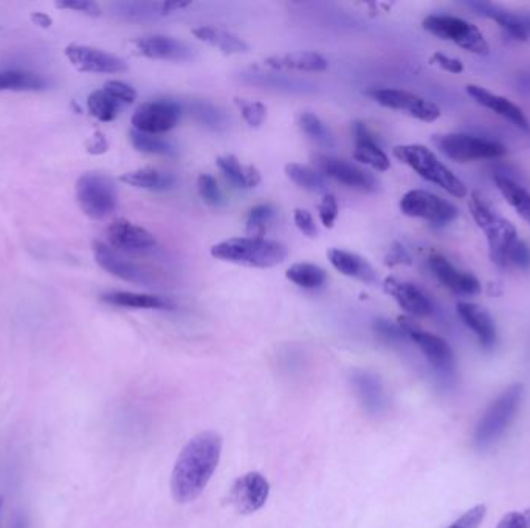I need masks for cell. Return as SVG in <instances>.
Returning a JSON list of instances; mask_svg holds the SVG:
<instances>
[{"instance_id":"obj_26","label":"cell","mask_w":530,"mask_h":528,"mask_svg":"<svg viewBox=\"0 0 530 528\" xmlns=\"http://www.w3.org/2000/svg\"><path fill=\"white\" fill-rule=\"evenodd\" d=\"M265 66L279 72H324L329 67V62L320 53L315 52H290L284 55L270 56L265 59Z\"/></svg>"},{"instance_id":"obj_41","label":"cell","mask_w":530,"mask_h":528,"mask_svg":"<svg viewBox=\"0 0 530 528\" xmlns=\"http://www.w3.org/2000/svg\"><path fill=\"white\" fill-rule=\"evenodd\" d=\"M197 189H199L200 197L207 205L221 206L224 203V196H222L221 189L217 186L213 175H200L199 180H197Z\"/></svg>"},{"instance_id":"obj_20","label":"cell","mask_w":530,"mask_h":528,"mask_svg":"<svg viewBox=\"0 0 530 528\" xmlns=\"http://www.w3.org/2000/svg\"><path fill=\"white\" fill-rule=\"evenodd\" d=\"M428 264L438 281L456 295L473 296L481 292V282L472 273L459 270L442 254H431Z\"/></svg>"},{"instance_id":"obj_50","label":"cell","mask_w":530,"mask_h":528,"mask_svg":"<svg viewBox=\"0 0 530 528\" xmlns=\"http://www.w3.org/2000/svg\"><path fill=\"white\" fill-rule=\"evenodd\" d=\"M374 329L386 341H402L407 338V333L403 332L402 327L389 323L386 319H377Z\"/></svg>"},{"instance_id":"obj_37","label":"cell","mask_w":530,"mask_h":528,"mask_svg":"<svg viewBox=\"0 0 530 528\" xmlns=\"http://www.w3.org/2000/svg\"><path fill=\"white\" fill-rule=\"evenodd\" d=\"M286 276L290 282L303 288L321 287L327 279V273L323 268L315 264H307V262L292 265L287 270Z\"/></svg>"},{"instance_id":"obj_40","label":"cell","mask_w":530,"mask_h":528,"mask_svg":"<svg viewBox=\"0 0 530 528\" xmlns=\"http://www.w3.org/2000/svg\"><path fill=\"white\" fill-rule=\"evenodd\" d=\"M191 112H193L197 121H200L204 126L210 127L213 131H221V129L227 127V117H225L224 112H221L217 107L211 106V104H191Z\"/></svg>"},{"instance_id":"obj_18","label":"cell","mask_w":530,"mask_h":528,"mask_svg":"<svg viewBox=\"0 0 530 528\" xmlns=\"http://www.w3.org/2000/svg\"><path fill=\"white\" fill-rule=\"evenodd\" d=\"M467 7L472 8L484 18L495 21L510 38L530 42V13H518V11L507 10L500 5L482 2V0L469 2Z\"/></svg>"},{"instance_id":"obj_52","label":"cell","mask_w":530,"mask_h":528,"mask_svg":"<svg viewBox=\"0 0 530 528\" xmlns=\"http://www.w3.org/2000/svg\"><path fill=\"white\" fill-rule=\"evenodd\" d=\"M385 262L389 267H394V265H411L413 264V259H411V254L408 253L407 248L403 247L400 242H394L389 248Z\"/></svg>"},{"instance_id":"obj_30","label":"cell","mask_w":530,"mask_h":528,"mask_svg":"<svg viewBox=\"0 0 530 528\" xmlns=\"http://www.w3.org/2000/svg\"><path fill=\"white\" fill-rule=\"evenodd\" d=\"M193 35L200 41L207 42L211 47L219 48L225 55H241L248 52L247 42L224 28L197 27L194 28Z\"/></svg>"},{"instance_id":"obj_36","label":"cell","mask_w":530,"mask_h":528,"mask_svg":"<svg viewBox=\"0 0 530 528\" xmlns=\"http://www.w3.org/2000/svg\"><path fill=\"white\" fill-rule=\"evenodd\" d=\"M87 109L93 118L103 123L114 121L120 114L121 104L103 89L95 90L87 98Z\"/></svg>"},{"instance_id":"obj_5","label":"cell","mask_w":530,"mask_h":528,"mask_svg":"<svg viewBox=\"0 0 530 528\" xmlns=\"http://www.w3.org/2000/svg\"><path fill=\"white\" fill-rule=\"evenodd\" d=\"M394 157L405 163V165L410 166L422 179L441 186L453 197L464 199L469 194L467 186L430 149L425 148L422 144L396 146L394 148Z\"/></svg>"},{"instance_id":"obj_4","label":"cell","mask_w":530,"mask_h":528,"mask_svg":"<svg viewBox=\"0 0 530 528\" xmlns=\"http://www.w3.org/2000/svg\"><path fill=\"white\" fill-rule=\"evenodd\" d=\"M523 392V384H512L487 408L476 426L473 437V443L478 450H487L506 434L517 417L523 402Z\"/></svg>"},{"instance_id":"obj_6","label":"cell","mask_w":530,"mask_h":528,"mask_svg":"<svg viewBox=\"0 0 530 528\" xmlns=\"http://www.w3.org/2000/svg\"><path fill=\"white\" fill-rule=\"evenodd\" d=\"M76 199L87 217L103 220L117 210V186L106 174L86 172L76 182Z\"/></svg>"},{"instance_id":"obj_21","label":"cell","mask_w":530,"mask_h":528,"mask_svg":"<svg viewBox=\"0 0 530 528\" xmlns=\"http://www.w3.org/2000/svg\"><path fill=\"white\" fill-rule=\"evenodd\" d=\"M467 93L472 96L475 103H478L479 106L492 110L493 114L500 115L504 120L515 124L521 131L530 132L529 120H527L523 110L517 104L507 100L504 96L489 92L484 87L476 86V84L467 86Z\"/></svg>"},{"instance_id":"obj_13","label":"cell","mask_w":530,"mask_h":528,"mask_svg":"<svg viewBox=\"0 0 530 528\" xmlns=\"http://www.w3.org/2000/svg\"><path fill=\"white\" fill-rule=\"evenodd\" d=\"M369 95L388 109L399 110L403 114L410 115L416 120L433 123L441 118V109L433 101L425 100L422 96L414 95L407 90L400 89H377L369 92Z\"/></svg>"},{"instance_id":"obj_15","label":"cell","mask_w":530,"mask_h":528,"mask_svg":"<svg viewBox=\"0 0 530 528\" xmlns=\"http://www.w3.org/2000/svg\"><path fill=\"white\" fill-rule=\"evenodd\" d=\"M66 56L70 64L83 73H121L128 70V64L120 56L89 45H67Z\"/></svg>"},{"instance_id":"obj_28","label":"cell","mask_w":530,"mask_h":528,"mask_svg":"<svg viewBox=\"0 0 530 528\" xmlns=\"http://www.w3.org/2000/svg\"><path fill=\"white\" fill-rule=\"evenodd\" d=\"M101 301L109 306L126 309L173 310L174 302L162 296L146 295L134 292H109L101 296Z\"/></svg>"},{"instance_id":"obj_34","label":"cell","mask_w":530,"mask_h":528,"mask_svg":"<svg viewBox=\"0 0 530 528\" xmlns=\"http://www.w3.org/2000/svg\"><path fill=\"white\" fill-rule=\"evenodd\" d=\"M286 175L295 185L310 192L326 194L327 189H329V185H327L326 179H324V175L321 172L310 168V166L301 165V163H290V165H287Z\"/></svg>"},{"instance_id":"obj_31","label":"cell","mask_w":530,"mask_h":528,"mask_svg":"<svg viewBox=\"0 0 530 528\" xmlns=\"http://www.w3.org/2000/svg\"><path fill=\"white\" fill-rule=\"evenodd\" d=\"M120 180L126 185L138 189H148V191H168V189L174 188L177 183L176 175L152 168L126 172V174L121 175Z\"/></svg>"},{"instance_id":"obj_33","label":"cell","mask_w":530,"mask_h":528,"mask_svg":"<svg viewBox=\"0 0 530 528\" xmlns=\"http://www.w3.org/2000/svg\"><path fill=\"white\" fill-rule=\"evenodd\" d=\"M49 89L47 79L33 72L0 73V92H42Z\"/></svg>"},{"instance_id":"obj_35","label":"cell","mask_w":530,"mask_h":528,"mask_svg":"<svg viewBox=\"0 0 530 528\" xmlns=\"http://www.w3.org/2000/svg\"><path fill=\"white\" fill-rule=\"evenodd\" d=\"M131 143L138 152L149 155H162V157H176L177 148L171 141L163 140V138L155 137L151 134H143V132L131 131Z\"/></svg>"},{"instance_id":"obj_14","label":"cell","mask_w":530,"mask_h":528,"mask_svg":"<svg viewBox=\"0 0 530 528\" xmlns=\"http://www.w3.org/2000/svg\"><path fill=\"white\" fill-rule=\"evenodd\" d=\"M269 494V480L265 479L261 473L253 471V473L244 474V476L236 479L228 499L238 513L252 515L264 507L265 502L269 499Z\"/></svg>"},{"instance_id":"obj_24","label":"cell","mask_w":530,"mask_h":528,"mask_svg":"<svg viewBox=\"0 0 530 528\" xmlns=\"http://www.w3.org/2000/svg\"><path fill=\"white\" fill-rule=\"evenodd\" d=\"M352 386H354L358 402L368 414L377 415L385 411L388 398H386L382 381L376 375L366 371L355 372L352 375Z\"/></svg>"},{"instance_id":"obj_42","label":"cell","mask_w":530,"mask_h":528,"mask_svg":"<svg viewBox=\"0 0 530 528\" xmlns=\"http://www.w3.org/2000/svg\"><path fill=\"white\" fill-rule=\"evenodd\" d=\"M236 104L241 109L242 117L247 121L248 126L258 129L264 124L265 117H267V107L264 104L259 101L245 100H236Z\"/></svg>"},{"instance_id":"obj_9","label":"cell","mask_w":530,"mask_h":528,"mask_svg":"<svg viewBox=\"0 0 530 528\" xmlns=\"http://www.w3.org/2000/svg\"><path fill=\"white\" fill-rule=\"evenodd\" d=\"M399 326L402 327L403 332L407 333L408 338H411L419 346V349L424 352L428 363L431 364L434 372L442 380L455 378V355H453L450 344L444 338L425 332V330L414 324L413 319L407 318V316L399 318Z\"/></svg>"},{"instance_id":"obj_16","label":"cell","mask_w":530,"mask_h":528,"mask_svg":"<svg viewBox=\"0 0 530 528\" xmlns=\"http://www.w3.org/2000/svg\"><path fill=\"white\" fill-rule=\"evenodd\" d=\"M137 55L160 61L186 62L196 58V50L171 36L152 35L132 41Z\"/></svg>"},{"instance_id":"obj_48","label":"cell","mask_w":530,"mask_h":528,"mask_svg":"<svg viewBox=\"0 0 530 528\" xmlns=\"http://www.w3.org/2000/svg\"><path fill=\"white\" fill-rule=\"evenodd\" d=\"M495 528H530V508L507 513Z\"/></svg>"},{"instance_id":"obj_7","label":"cell","mask_w":530,"mask_h":528,"mask_svg":"<svg viewBox=\"0 0 530 528\" xmlns=\"http://www.w3.org/2000/svg\"><path fill=\"white\" fill-rule=\"evenodd\" d=\"M425 30L431 35L438 36L442 41H450L458 47L464 48L465 52L475 55L486 56L490 53V45L476 25L464 21L455 16H444V14H431L422 22Z\"/></svg>"},{"instance_id":"obj_19","label":"cell","mask_w":530,"mask_h":528,"mask_svg":"<svg viewBox=\"0 0 530 528\" xmlns=\"http://www.w3.org/2000/svg\"><path fill=\"white\" fill-rule=\"evenodd\" d=\"M106 234L109 247L123 253H142L151 250L157 244L148 230L138 227L129 220H115L111 227L107 228Z\"/></svg>"},{"instance_id":"obj_38","label":"cell","mask_w":530,"mask_h":528,"mask_svg":"<svg viewBox=\"0 0 530 528\" xmlns=\"http://www.w3.org/2000/svg\"><path fill=\"white\" fill-rule=\"evenodd\" d=\"M300 127L301 131L321 148H335L334 135H332L331 129L317 115L304 112L300 117Z\"/></svg>"},{"instance_id":"obj_45","label":"cell","mask_w":530,"mask_h":528,"mask_svg":"<svg viewBox=\"0 0 530 528\" xmlns=\"http://www.w3.org/2000/svg\"><path fill=\"white\" fill-rule=\"evenodd\" d=\"M55 7L59 10L80 11L90 18H100L101 16L100 5L90 2V0H64V2H56Z\"/></svg>"},{"instance_id":"obj_27","label":"cell","mask_w":530,"mask_h":528,"mask_svg":"<svg viewBox=\"0 0 530 528\" xmlns=\"http://www.w3.org/2000/svg\"><path fill=\"white\" fill-rule=\"evenodd\" d=\"M327 258L334 265L335 270L340 271L341 275L358 279V281L366 282V284H377L379 281L376 270L358 254L340 250V248H332V250L327 251Z\"/></svg>"},{"instance_id":"obj_44","label":"cell","mask_w":530,"mask_h":528,"mask_svg":"<svg viewBox=\"0 0 530 528\" xmlns=\"http://www.w3.org/2000/svg\"><path fill=\"white\" fill-rule=\"evenodd\" d=\"M486 513V505H476V507L470 508L469 511H465L461 518L456 519L447 528H478L484 518H486Z\"/></svg>"},{"instance_id":"obj_54","label":"cell","mask_w":530,"mask_h":528,"mask_svg":"<svg viewBox=\"0 0 530 528\" xmlns=\"http://www.w3.org/2000/svg\"><path fill=\"white\" fill-rule=\"evenodd\" d=\"M31 21L33 24L38 25V27L49 28L52 27L53 21L50 16L44 13H33L31 14Z\"/></svg>"},{"instance_id":"obj_25","label":"cell","mask_w":530,"mask_h":528,"mask_svg":"<svg viewBox=\"0 0 530 528\" xmlns=\"http://www.w3.org/2000/svg\"><path fill=\"white\" fill-rule=\"evenodd\" d=\"M355 149L354 158L357 162L365 163L377 171H388L391 168L388 155L377 144L374 135L362 121L354 123Z\"/></svg>"},{"instance_id":"obj_49","label":"cell","mask_w":530,"mask_h":528,"mask_svg":"<svg viewBox=\"0 0 530 528\" xmlns=\"http://www.w3.org/2000/svg\"><path fill=\"white\" fill-rule=\"evenodd\" d=\"M510 267H517L520 270H529L530 268V247L524 240H518L517 245L513 247L510 254Z\"/></svg>"},{"instance_id":"obj_11","label":"cell","mask_w":530,"mask_h":528,"mask_svg":"<svg viewBox=\"0 0 530 528\" xmlns=\"http://www.w3.org/2000/svg\"><path fill=\"white\" fill-rule=\"evenodd\" d=\"M312 160L318 172H321L324 177L337 180L341 185L363 192H376L379 189V180L374 175L354 163L346 162L343 158L317 154L312 157Z\"/></svg>"},{"instance_id":"obj_51","label":"cell","mask_w":530,"mask_h":528,"mask_svg":"<svg viewBox=\"0 0 530 528\" xmlns=\"http://www.w3.org/2000/svg\"><path fill=\"white\" fill-rule=\"evenodd\" d=\"M433 66L441 67L445 72L453 73V75H461L464 72V64L459 59L451 58V56L444 55V53H434L430 58Z\"/></svg>"},{"instance_id":"obj_32","label":"cell","mask_w":530,"mask_h":528,"mask_svg":"<svg viewBox=\"0 0 530 528\" xmlns=\"http://www.w3.org/2000/svg\"><path fill=\"white\" fill-rule=\"evenodd\" d=\"M496 188L500 189L506 202L517 211L518 216L530 225V192L506 175H496Z\"/></svg>"},{"instance_id":"obj_46","label":"cell","mask_w":530,"mask_h":528,"mask_svg":"<svg viewBox=\"0 0 530 528\" xmlns=\"http://www.w3.org/2000/svg\"><path fill=\"white\" fill-rule=\"evenodd\" d=\"M320 220L326 228H334L335 220L338 217V202L334 194H326L321 200L320 206Z\"/></svg>"},{"instance_id":"obj_2","label":"cell","mask_w":530,"mask_h":528,"mask_svg":"<svg viewBox=\"0 0 530 528\" xmlns=\"http://www.w3.org/2000/svg\"><path fill=\"white\" fill-rule=\"evenodd\" d=\"M286 245L265 237H233L211 248V256L219 261L245 267L272 268L286 261Z\"/></svg>"},{"instance_id":"obj_3","label":"cell","mask_w":530,"mask_h":528,"mask_svg":"<svg viewBox=\"0 0 530 528\" xmlns=\"http://www.w3.org/2000/svg\"><path fill=\"white\" fill-rule=\"evenodd\" d=\"M470 213L476 225L486 234L489 242L490 261L500 268L510 267V254L517 245L518 233L513 223L492 210L479 192H472L469 202Z\"/></svg>"},{"instance_id":"obj_29","label":"cell","mask_w":530,"mask_h":528,"mask_svg":"<svg viewBox=\"0 0 530 528\" xmlns=\"http://www.w3.org/2000/svg\"><path fill=\"white\" fill-rule=\"evenodd\" d=\"M217 168L236 188H255L261 183V172L252 165H242L235 155H221L216 160Z\"/></svg>"},{"instance_id":"obj_22","label":"cell","mask_w":530,"mask_h":528,"mask_svg":"<svg viewBox=\"0 0 530 528\" xmlns=\"http://www.w3.org/2000/svg\"><path fill=\"white\" fill-rule=\"evenodd\" d=\"M385 292L393 296L394 301L402 307L408 315L425 318L433 313V304L419 287L410 282L399 281L396 278L385 279Z\"/></svg>"},{"instance_id":"obj_47","label":"cell","mask_w":530,"mask_h":528,"mask_svg":"<svg viewBox=\"0 0 530 528\" xmlns=\"http://www.w3.org/2000/svg\"><path fill=\"white\" fill-rule=\"evenodd\" d=\"M293 219H295L296 227L304 236L314 239L317 237L318 228L317 223H315L314 217L307 210H301V208H296L295 214H293Z\"/></svg>"},{"instance_id":"obj_39","label":"cell","mask_w":530,"mask_h":528,"mask_svg":"<svg viewBox=\"0 0 530 528\" xmlns=\"http://www.w3.org/2000/svg\"><path fill=\"white\" fill-rule=\"evenodd\" d=\"M275 217L272 205H258L250 210L247 216V233L250 237H262Z\"/></svg>"},{"instance_id":"obj_17","label":"cell","mask_w":530,"mask_h":528,"mask_svg":"<svg viewBox=\"0 0 530 528\" xmlns=\"http://www.w3.org/2000/svg\"><path fill=\"white\" fill-rule=\"evenodd\" d=\"M93 254H95L97 264L103 270H106L107 273L115 276V278L132 282V284L145 285V287H151L155 282L148 271L143 270L138 265L132 264L128 259H124L117 250L109 247V245L103 244L100 240L93 242Z\"/></svg>"},{"instance_id":"obj_55","label":"cell","mask_w":530,"mask_h":528,"mask_svg":"<svg viewBox=\"0 0 530 528\" xmlns=\"http://www.w3.org/2000/svg\"><path fill=\"white\" fill-rule=\"evenodd\" d=\"M2 508H4V499L0 498V521H2Z\"/></svg>"},{"instance_id":"obj_12","label":"cell","mask_w":530,"mask_h":528,"mask_svg":"<svg viewBox=\"0 0 530 528\" xmlns=\"http://www.w3.org/2000/svg\"><path fill=\"white\" fill-rule=\"evenodd\" d=\"M182 109L176 101L155 100L142 104L135 110L132 126L143 134H165L179 124Z\"/></svg>"},{"instance_id":"obj_10","label":"cell","mask_w":530,"mask_h":528,"mask_svg":"<svg viewBox=\"0 0 530 528\" xmlns=\"http://www.w3.org/2000/svg\"><path fill=\"white\" fill-rule=\"evenodd\" d=\"M400 211L405 216L428 220L434 225H448L459 216L453 203L424 189L408 191L400 200Z\"/></svg>"},{"instance_id":"obj_53","label":"cell","mask_w":530,"mask_h":528,"mask_svg":"<svg viewBox=\"0 0 530 528\" xmlns=\"http://www.w3.org/2000/svg\"><path fill=\"white\" fill-rule=\"evenodd\" d=\"M107 149H109V143H107L106 137L101 132H95V135L87 143L89 154L101 155L107 152Z\"/></svg>"},{"instance_id":"obj_8","label":"cell","mask_w":530,"mask_h":528,"mask_svg":"<svg viewBox=\"0 0 530 528\" xmlns=\"http://www.w3.org/2000/svg\"><path fill=\"white\" fill-rule=\"evenodd\" d=\"M433 143L445 157L458 163L495 160L504 157L507 149L498 141L467 134L434 135Z\"/></svg>"},{"instance_id":"obj_43","label":"cell","mask_w":530,"mask_h":528,"mask_svg":"<svg viewBox=\"0 0 530 528\" xmlns=\"http://www.w3.org/2000/svg\"><path fill=\"white\" fill-rule=\"evenodd\" d=\"M103 90L109 93L120 104H132L135 98H137V92H135L134 87L123 83V81H107L104 84Z\"/></svg>"},{"instance_id":"obj_1","label":"cell","mask_w":530,"mask_h":528,"mask_svg":"<svg viewBox=\"0 0 530 528\" xmlns=\"http://www.w3.org/2000/svg\"><path fill=\"white\" fill-rule=\"evenodd\" d=\"M222 454L216 431L200 432L183 446L171 474V493L179 504H190L204 493Z\"/></svg>"},{"instance_id":"obj_23","label":"cell","mask_w":530,"mask_h":528,"mask_svg":"<svg viewBox=\"0 0 530 528\" xmlns=\"http://www.w3.org/2000/svg\"><path fill=\"white\" fill-rule=\"evenodd\" d=\"M456 310L462 323L475 333L482 349L492 350L496 346L498 335H496L495 321L490 313L473 302H459Z\"/></svg>"}]
</instances>
